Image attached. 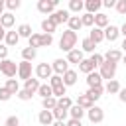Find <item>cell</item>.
<instances>
[{
  "label": "cell",
  "mask_w": 126,
  "mask_h": 126,
  "mask_svg": "<svg viewBox=\"0 0 126 126\" xmlns=\"http://www.w3.org/2000/svg\"><path fill=\"white\" fill-rule=\"evenodd\" d=\"M47 83L51 85V89H55V87H61V85H63V77H61V75H53V77H51Z\"/></svg>",
  "instance_id": "cell-42"
},
{
  "label": "cell",
  "mask_w": 126,
  "mask_h": 126,
  "mask_svg": "<svg viewBox=\"0 0 126 126\" xmlns=\"http://www.w3.org/2000/svg\"><path fill=\"white\" fill-rule=\"evenodd\" d=\"M120 89H122V87H120V83H118L116 79H112V81H108V83L104 85V91H106V93H110V94H118V93H120Z\"/></svg>",
  "instance_id": "cell-30"
},
{
  "label": "cell",
  "mask_w": 126,
  "mask_h": 126,
  "mask_svg": "<svg viewBox=\"0 0 126 126\" xmlns=\"http://www.w3.org/2000/svg\"><path fill=\"white\" fill-rule=\"evenodd\" d=\"M89 39H93L94 43H100V41L104 39V30H100V28H91V32H89Z\"/></svg>",
  "instance_id": "cell-20"
},
{
  "label": "cell",
  "mask_w": 126,
  "mask_h": 126,
  "mask_svg": "<svg viewBox=\"0 0 126 126\" xmlns=\"http://www.w3.org/2000/svg\"><path fill=\"white\" fill-rule=\"evenodd\" d=\"M16 32H18V35H20V37H28V39L33 35V30H32V26H30V24H20Z\"/></svg>",
  "instance_id": "cell-26"
},
{
  "label": "cell",
  "mask_w": 126,
  "mask_h": 126,
  "mask_svg": "<svg viewBox=\"0 0 126 126\" xmlns=\"http://www.w3.org/2000/svg\"><path fill=\"white\" fill-rule=\"evenodd\" d=\"M122 57H124V53L120 49H108L104 53V61H110V63H116V65L122 61Z\"/></svg>",
  "instance_id": "cell-11"
},
{
  "label": "cell",
  "mask_w": 126,
  "mask_h": 126,
  "mask_svg": "<svg viewBox=\"0 0 126 126\" xmlns=\"http://www.w3.org/2000/svg\"><path fill=\"white\" fill-rule=\"evenodd\" d=\"M39 87H41V83H39V79H28V81H24V89L26 91H30L32 94H35L37 91H39Z\"/></svg>",
  "instance_id": "cell-16"
},
{
  "label": "cell",
  "mask_w": 126,
  "mask_h": 126,
  "mask_svg": "<svg viewBox=\"0 0 126 126\" xmlns=\"http://www.w3.org/2000/svg\"><path fill=\"white\" fill-rule=\"evenodd\" d=\"M67 126H83V122H81V120H73V118H69V120H67Z\"/></svg>",
  "instance_id": "cell-51"
},
{
  "label": "cell",
  "mask_w": 126,
  "mask_h": 126,
  "mask_svg": "<svg viewBox=\"0 0 126 126\" xmlns=\"http://www.w3.org/2000/svg\"><path fill=\"white\" fill-rule=\"evenodd\" d=\"M6 45L8 47H14V45H18V41H20V35H18V32H14V30H10V32H6Z\"/></svg>",
  "instance_id": "cell-27"
},
{
  "label": "cell",
  "mask_w": 126,
  "mask_h": 126,
  "mask_svg": "<svg viewBox=\"0 0 126 126\" xmlns=\"http://www.w3.org/2000/svg\"><path fill=\"white\" fill-rule=\"evenodd\" d=\"M51 112H53V118H55V120L67 122V118H69V110H65V108H59V106H55Z\"/></svg>",
  "instance_id": "cell-31"
},
{
  "label": "cell",
  "mask_w": 126,
  "mask_h": 126,
  "mask_svg": "<svg viewBox=\"0 0 126 126\" xmlns=\"http://www.w3.org/2000/svg\"><path fill=\"white\" fill-rule=\"evenodd\" d=\"M4 6H6V2H2V0H0V12H4Z\"/></svg>",
  "instance_id": "cell-57"
},
{
  "label": "cell",
  "mask_w": 126,
  "mask_h": 126,
  "mask_svg": "<svg viewBox=\"0 0 126 126\" xmlns=\"http://www.w3.org/2000/svg\"><path fill=\"white\" fill-rule=\"evenodd\" d=\"M10 98H12V93H10L6 87H0V100L6 102V100H10Z\"/></svg>",
  "instance_id": "cell-46"
},
{
  "label": "cell",
  "mask_w": 126,
  "mask_h": 126,
  "mask_svg": "<svg viewBox=\"0 0 126 126\" xmlns=\"http://www.w3.org/2000/svg\"><path fill=\"white\" fill-rule=\"evenodd\" d=\"M120 47H122V51L126 53V37H124V41H122V45H120Z\"/></svg>",
  "instance_id": "cell-56"
},
{
  "label": "cell",
  "mask_w": 126,
  "mask_h": 126,
  "mask_svg": "<svg viewBox=\"0 0 126 126\" xmlns=\"http://www.w3.org/2000/svg\"><path fill=\"white\" fill-rule=\"evenodd\" d=\"M41 106H43V110H53V108L57 106V98H55V96L41 98Z\"/></svg>",
  "instance_id": "cell-36"
},
{
  "label": "cell",
  "mask_w": 126,
  "mask_h": 126,
  "mask_svg": "<svg viewBox=\"0 0 126 126\" xmlns=\"http://www.w3.org/2000/svg\"><path fill=\"white\" fill-rule=\"evenodd\" d=\"M28 43H30V47H33V49L41 47V33H33V35L28 39Z\"/></svg>",
  "instance_id": "cell-39"
},
{
  "label": "cell",
  "mask_w": 126,
  "mask_h": 126,
  "mask_svg": "<svg viewBox=\"0 0 126 126\" xmlns=\"http://www.w3.org/2000/svg\"><path fill=\"white\" fill-rule=\"evenodd\" d=\"M87 85H89V87H100V85H102V77H100V73H98V71L89 73V75H87Z\"/></svg>",
  "instance_id": "cell-15"
},
{
  "label": "cell",
  "mask_w": 126,
  "mask_h": 126,
  "mask_svg": "<svg viewBox=\"0 0 126 126\" xmlns=\"http://www.w3.org/2000/svg\"><path fill=\"white\" fill-rule=\"evenodd\" d=\"M85 114H87V110H85V108H81L79 104H73V106L69 108V116H71L73 120H81Z\"/></svg>",
  "instance_id": "cell-24"
},
{
  "label": "cell",
  "mask_w": 126,
  "mask_h": 126,
  "mask_svg": "<svg viewBox=\"0 0 126 126\" xmlns=\"http://www.w3.org/2000/svg\"><path fill=\"white\" fill-rule=\"evenodd\" d=\"M102 93H104V87L100 85V87H89V91H87L85 94H87V96H91V98L96 102V100L102 96Z\"/></svg>",
  "instance_id": "cell-23"
},
{
  "label": "cell",
  "mask_w": 126,
  "mask_h": 126,
  "mask_svg": "<svg viewBox=\"0 0 126 126\" xmlns=\"http://www.w3.org/2000/svg\"><path fill=\"white\" fill-rule=\"evenodd\" d=\"M69 18H71V12L65 10V8H63V10H55V12L49 16V20H51L55 26H59V24H67Z\"/></svg>",
  "instance_id": "cell-4"
},
{
  "label": "cell",
  "mask_w": 126,
  "mask_h": 126,
  "mask_svg": "<svg viewBox=\"0 0 126 126\" xmlns=\"http://www.w3.org/2000/svg\"><path fill=\"white\" fill-rule=\"evenodd\" d=\"M6 32H8V30L0 24V43H2V39H6Z\"/></svg>",
  "instance_id": "cell-52"
},
{
  "label": "cell",
  "mask_w": 126,
  "mask_h": 126,
  "mask_svg": "<svg viewBox=\"0 0 126 126\" xmlns=\"http://www.w3.org/2000/svg\"><path fill=\"white\" fill-rule=\"evenodd\" d=\"M0 73H2L4 77H8V79H14V77L18 75V63L12 61V59H4V61L0 63Z\"/></svg>",
  "instance_id": "cell-2"
},
{
  "label": "cell",
  "mask_w": 126,
  "mask_h": 126,
  "mask_svg": "<svg viewBox=\"0 0 126 126\" xmlns=\"http://www.w3.org/2000/svg\"><path fill=\"white\" fill-rule=\"evenodd\" d=\"M116 12L122 14V16H126V0H118L116 2Z\"/></svg>",
  "instance_id": "cell-48"
},
{
  "label": "cell",
  "mask_w": 126,
  "mask_h": 126,
  "mask_svg": "<svg viewBox=\"0 0 126 126\" xmlns=\"http://www.w3.org/2000/svg\"><path fill=\"white\" fill-rule=\"evenodd\" d=\"M20 6H22V2H20V0H8V2H6V8H8L10 12H14V10H18Z\"/></svg>",
  "instance_id": "cell-45"
},
{
  "label": "cell",
  "mask_w": 126,
  "mask_h": 126,
  "mask_svg": "<svg viewBox=\"0 0 126 126\" xmlns=\"http://www.w3.org/2000/svg\"><path fill=\"white\" fill-rule=\"evenodd\" d=\"M100 8H102V2H100V0H87V2H85V10H87V14L96 16Z\"/></svg>",
  "instance_id": "cell-13"
},
{
  "label": "cell",
  "mask_w": 126,
  "mask_h": 126,
  "mask_svg": "<svg viewBox=\"0 0 126 126\" xmlns=\"http://www.w3.org/2000/svg\"><path fill=\"white\" fill-rule=\"evenodd\" d=\"M118 98H120L122 102H126V89H120V93H118Z\"/></svg>",
  "instance_id": "cell-53"
},
{
  "label": "cell",
  "mask_w": 126,
  "mask_h": 126,
  "mask_svg": "<svg viewBox=\"0 0 126 126\" xmlns=\"http://www.w3.org/2000/svg\"><path fill=\"white\" fill-rule=\"evenodd\" d=\"M37 94H39L41 98H49V96H53V89H51V85H49V83H41Z\"/></svg>",
  "instance_id": "cell-33"
},
{
  "label": "cell",
  "mask_w": 126,
  "mask_h": 126,
  "mask_svg": "<svg viewBox=\"0 0 126 126\" xmlns=\"http://www.w3.org/2000/svg\"><path fill=\"white\" fill-rule=\"evenodd\" d=\"M35 77L37 79H51L53 77V69H51V65L49 63H39L37 67H35Z\"/></svg>",
  "instance_id": "cell-7"
},
{
  "label": "cell",
  "mask_w": 126,
  "mask_h": 126,
  "mask_svg": "<svg viewBox=\"0 0 126 126\" xmlns=\"http://www.w3.org/2000/svg\"><path fill=\"white\" fill-rule=\"evenodd\" d=\"M120 35H124V37H126V22L120 26Z\"/></svg>",
  "instance_id": "cell-54"
},
{
  "label": "cell",
  "mask_w": 126,
  "mask_h": 126,
  "mask_svg": "<svg viewBox=\"0 0 126 126\" xmlns=\"http://www.w3.org/2000/svg\"><path fill=\"white\" fill-rule=\"evenodd\" d=\"M122 63H124V65H126V53H124V57H122Z\"/></svg>",
  "instance_id": "cell-58"
},
{
  "label": "cell",
  "mask_w": 126,
  "mask_h": 126,
  "mask_svg": "<svg viewBox=\"0 0 126 126\" xmlns=\"http://www.w3.org/2000/svg\"><path fill=\"white\" fill-rule=\"evenodd\" d=\"M0 63H2V61H0Z\"/></svg>",
  "instance_id": "cell-60"
},
{
  "label": "cell",
  "mask_w": 126,
  "mask_h": 126,
  "mask_svg": "<svg viewBox=\"0 0 126 126\" xmlns=\"http://www.w3.org/2000/svg\"><path fill=\"white\" fill-rule=\"evenodd\" d=\"M83 8H85V2H83V0H71L67 10H69L71 14H77V16H79V14L83 12Z\"/></svg>",
  "instance_id": "cell-25"
},
{
  "label": "cell",
  "mask_w": 126,
  "mask_h": 126,
  "mask_svg": "<svg viewBox=\"0 0 126 126\" xmlns=\"http://www.w3.org/2000/svg\"><path fill=\"white\" fill-rule=\"evenodd\" d=\"M118 35H120V28L118 26H112V24H108L106 28H104V39L106 41H116L118 39Z\"/></svg>",
  "instance_id": "cell-10"
},
{
  "label": "cell",
  "mask_w": 126,
  "mask_h": 126,
  "mask_svg": "<svg viewBox=\"0 0 126 126\" xmlns=\"http://www.w3.org/2000/svg\"><path fill=\"white\" fill-rule=\"evenodd\" d=\"M55 6H57V0H39L37 2V10L41 14H45L47 18L55 12Z\"/></svg>",
  "instance_id": "cell-6"
},
{
  "label": "cell",
  "mask_w": 126,
  "mask_h": 126,
  "mask_svg": "<svg viewBox=\"0 0 126 126\" xmlns=\"http://www.w3.org/2000/svg\"><path fill=\"white\" fill-rule=\"evenodd\" d=\"M37 122H39L41 126H51V124L55 122L53 112H51V110H41V112L37 114Z\"/></svg>",
  "instance_id": "cell-12"
},
{
  "label": "cell",
  "mask_w": 126,
  "mask_h": 126,
  "mask_svg": "<svg viewBox=\"0 0 126 126\" xmlns=\"http://www.w3.org/2000/svg\"><path fill=\"white\" fill-rule=\"evenodd\" d=\"M75 104H79L81 108L89 110V108H93V106H94V100H93L91 96H87V94H79V96H77V102H75Z\"/></svg>",
  "instance_id": "cell-17"
},
{
  "label": "cell",
  "mask_w": 126,
  "mask_h": 126,
  "mask_svg": "<svg viewBox=\"0 0 126 126\" xmlns=\"http://www.w3.org/2000/svg\"><path fill=\"white\" fill-rule=\"evenodd\" d=\"M53 96H55V98H63V96H67V87H65V85L55 87V89H53Z\"/></svg>",
  "instance_id": "cell-41"
},
{
  "label": "cell",
  "mask_w": 126,
  "mask_h": 126,
  "mask_svg": "<svg viewBox=\"0 0 126 126\" xmlns=\"http://www.w3.org/2000/svg\"><path fill=\"white\" fill-rule=\"evenodd\" d=\"M106 26H108V16H106V14H102V12H98V14L94 16V28L104 30Z\"/></svg>",
  "instance_id": "cell-28"
},
{
  "label": "cell",
  "mask_w": 126,
  "mask_h": 126,
  "mask_svg": "<svg viewBox=\"0 0 126 126\" xmlns=\"http://www.w3.org/2000/svg\"><path fill=\"white\" fill-rule=\"evenodd\" d=\"M2 14H4V12H0V18H2Z\"/></svg>",
  "instance_id": "cell-59"
},
{
  "label": "cell",
  "mask_w": 126,
  "mask_h": 126,
  "mask_svg": "<svg viewBox=\"0 0 126 126\" xmlns=\"http://www.w3.org/2000/svg\"><path fill=\"white\" fill-rule=\"evenodd\" d=\"M53 43V35L49 33H41V47H49Z\"/></svg>",
  "instance_id": "cell-44"
},
{
  "label": "cell",
  "mask_w": 126,
  "mask_h": 126,
  "mask_svg": "<svg viewBox=\"0 0 126 126\" xmlns=\"http://www.w3.org/2000/svg\"><path fill=\"white\" fill-rule=\"evenodd\" d=\"M18 77L20 79H24V81H28V79H32V63L30 61H20L18 63Z\"/></svg>",
  "instance_id": "cell-9"
},
{
  "label": "cell",
  "mask_w": 126,
  "mask_h": 126,
  "mask_svg": "<svg viewBox=\"0 0 126 126\" xmlns=\"http://www.w3.org/2000/svg\"><path fill=\"white\" fill-rule=\"evenodd\" d=\"M65 59H67L69 63H75V65H79V63L85 59V55H83V51H81L79 47H75L73 51H69V53H67V57H65Z\"/></svg>",
  "instance_id": "cell-14"
},
{
  "label": "cell",
  "mask_w": 126,
  "mask_h": 126,
  "mask_svg": "<svg viewBox=\"0 0 126 126\" xmlns=\"http://www.w3.org/2000/svg\"><path fill=\"white\" fill-rule=\"evenodd\" d=\"M102 6H104V8H116V0H104Z\"/></svg>",
  "instance_id": "cell-50"
},
{
  "label": "cell",
  "mask_w": 126,
  "mask_h": 126,
  "mask_svg": "<svg viewBox=\"0 0 126 126\" xmlns=\"http://www.w3.org/2000/svg\"><path fill=\"white\" fill-rule=\"evenodd\" d=\"M51 126H67V122H61V120H55Z\"/></svg>",
  "instance_id": "cell-55"
},
{
  "label": "cell",
  "mask_w": 126,
  "mask_h": 126,
  "mask_svg": "<svg viewBox=\"0 0 126 126\" xmlns=\"http://www.w3.org/2000/svg\"><path fill=\"white\" fill-rule=\"evenodd\" d=\"M67 26H69L67 30H71V32H75V33H77V32H79V30L83 28L81 16H71V18H69V22H67Z\"/></svg>",
  "instance_id": "cell-19"
},
{
  "label": "cell",
  "mask_w": 126,
  "mask_h": 126,
  "mask_svg": "<svg viewBox=\"0 0 126 126\" xmlns=\"http://www.w3.org/2000/svg\"><path fill=\"white\" fill-rule=\"evenodd\" d=\"M4 126H22V124H20V118H18L16 114H12V116H8V118H6Z\"/></svg>",
  "instance_id": "cell-43"
},
{
  "label": "cell",
  "mask_w": 126,
  "mask_h": 126,
  "mask_svg": "<svg viewBox=\"0 0 126 126\" xmlns=\"http://www.w3.org/2000/svg\"><path fill=\"white\" fill-rule=\"evenodd\" d=\"M0 24H2L6 30L14 28V24H16V18H14V14H12V12H4V14H2V18H0Z\"/></svg>",
  "instance_id": "cell-18"
},
{
  "label": "cell",
  "mask_w": 126,
  "mask_h": 126,
  "mask_svg": "<svg viewBox=\"0 0 126 126\" xmlns=\"http://www.w3.org/2000/svg\"><path fill=\"white\" fill-rule=\"evenodd\" d=\"M51 69H53V75H65L67 71H69V61L67 59H55L53 63H51Z\"/></svg>",
  "instance_id": "cell-8"
},
{
  "label": "cell",
  "mask_w": 126,
  "mask_h": 126,
  "mask_svg": "<svg viewBox=\"0 0 126 126\" xmlns=\"http://www.w3.org/2000/svg\"><path fill=\"white\" fill-rule=\"evenodd\" d=\"M41 30H43V33H49V35H53V32L57 30V26L49 20V18H45L43 22H41Z\"/></svg>",
  "instance_id": "cell-34"
},
{
  "label": "cell",
  "mask_w": 126,
  "mask_h": 126,
  "mask_svg": "<svg viewBox=\"0 0 126 126\" xmlns=\"http://www.w3.org/2000/svg\"><path fill=\"white\" fill-rule=\"evenodd\" d=\"M89 59H91V63L94 65V69H96V67L100 69V65L104 63V55H100V53H96V51H94V53H93V55H91Z\"/></svg>",
  "instance_id": "cell-38"
},
{
  "label": "cell",
  "mask_w": 126,
  "mask_h": 126,
  "mask_svg": "<svg viewBox=\"0 0 126 126\" xmlns=\"http://www.w3.org/2000/svg\"><path fill=\"white\" fill-rule=\"evenodd\" d=\"M8 59V45L6 43H0V61Z\"/></svg>",
  "instance_id": "cell-49"
},
{
  "label": "cell",
  "mask_w": 126,
  "mask_h": 126,
  "mask_svg": "<svg viewBox=\"0 0 126 126\" xmlns=\"http://www.w3.org/2000/svg\"><path fill=\"white\" fill-rule=\"evenodd\" d=\"M98 73H100V77H102V79H106V81H112V79H114V75H116V63L104 61V63L100 65Z\"/></svg>",
  "instance_id": "cell-3"
},
{
  "label": "cell",
  "mask_w": 126,
  "mask_h": 126,
  "mask_svg": "<svg viewBox=\"0 0 126 126\" xmlns=\"http://www.w3.org/2000/svg\"><path fill=\"white\" fill-rule=\"evenodd\" d=\"M81 22H83V28H94V16L93 14H83L81 16Z\"/></svg>",
  "instance_id": "cell-37"
},
{
  "label": "cell",
  "mask_w": 126,
  "mask_h": 126,
  "mask_svg": "<svg viewBox=\"0 0 126 126\" xmlns=\"http://www.w3.org/2000/svg\"><path fill=\"white\" fill-rule=\"evenodd\" d=\"M94 49H96V43L93 41V39H89V37H85L83 41H81V51L83 53H94Z\"/></svg>",
  "instance_id": "cell-21"
},
{
  "label": "cell",
  "mask_w": 126,
  "mask_h": 126,
  "mask_svg": "<svg viewBox=\"0 0 126 126\" xmlns=\"http://www.w3.org/2000/svg\"><path fill=\"white\" fill-rule=\"evenodd\" d=\"M79 71L85 73V75H89V73H93V71H96V69H94V65L91 63V59H83V61L79 63Z\"/></svg>",
  "instance_id": "cell-32"
},
{
  "label": "cell",
  "mask_w": 126,
  "mask_h": 126,
  "mask_svg": "<svg viewBox=\"0 0 126 126\" xmlns=\"http://www.w3.org/2000/svg\"><path fill=\"white\" fill-rule=\"evenodd\" d=\"M4 87H6V89L12 93V94H18V93L22 91V89H20V83H18V79H8Z\"/></svg>",
  "instance_id": "cell-35"
},
{
  "label": "cell",
  "mask_w": 126,
  "mask_h": 126,
  "mask_svg": "<svg viewBox=\"0 0 126 126\" xmlns=\"http://www.w3.org/2000/svg\"><path fill=\"white\" fill-rule=\"evenodd\" d=\"M75 45H77V33L71 32V30L63 32V35H61V39H59V49L69 53V51L75 49Z\"/></svg>",
  "instance_id": "cell-1"
},
{
  "label": "cell",
  "mask_w": 126,
  "mask_h": 126,
  "mask_svg": "<svg viewBox=\"0 0 126 126\" xmlns=\"http://www.w3.org/2000/svg\"><path fill=\"white\" fill-rule=\"evenodd\" d=\"M77 83V71L75 69H69L65 75H63V85L65 87H73Z\"/></svg>",
  "instance_id": "cell-22"
},
{
  "label": "cell",
  "mask_w": 126,
  "mask_h": 126,
  "mask_svg": "<svg viewBox=\"0 0 126 126\" xmlns=\"http://www.w3.org/2000/svg\"><path fill=\"white\" fill-rule=\"evenodd\" d=\"M16 96H18V98H20V100H30V98H32V96H33V94H32V93H30V91H26V89H22V91H20V93H18V94H16Z\"/></svg>",
  "instance_id": "cell-47"
},
{
  "label": "cell",
  "mask_w": 126,
  "mask_h": 126,
  "mask_svg": "<svg viewBox=\"0 0 126 126\" xmlns=\"http://www.w3.org/2000/svg\"><path fill=\"white\" fill-rule=\"evenodd\" d=\"M35 55H37V49L30 47V45L22 49V59H24V61H30V63H32V61L35 59Z\"/></svg>",
  "instance_id": "cell-29"
},
{
  "label": "cell",
  "mask_w": 126,
  "mask_h": 126,
  "mask_svg": "<svg viewBox=\"0 0 126 126\" xmlns=\"http://www.w3.org/2000/svg\"><path fill=\"white\" fill-rule=\"evenodd\" d=\"M73 104H75V102H73V100H71L69 96H63V98H57V106H59V108H65V110H69V108H71Z\"/></svg>",
  "instance_id": "cell-40"
},
{
  "label": "cell",
  "mask_w": 126,
  "mask_h": 126,
  "mask_svg": "<svg viewBox=\"0 0 126 126\" xmlns=\"http://www.w3.org/2000/svg\"><path fill=\"white\" fill-rule=\"evenodd\" d=\"M87 118H89L93 124H100V122L104 120V110H102L100 106H96V104H94L93 108H89V110H87Z\"/></svg>",
  "instance_id": "cell-5"
}]
</instances>
